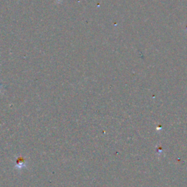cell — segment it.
I'll return each instance as SVG.
<instances>
[{"instance_id": "obj_1", "label": "cell", "mask_w": 187, "mask_h": 187, "mask_svg": "<svg viewBox=\"0 0 187 187\" xmlns=\"http://www.w3.org/2000/svg\"><path fill=\"white\" fill-rule=\"evenodd\" d=\"M15 166L18 168L23 167V166H25V159H23L22 157H18L16 159V164Z\"/></svg>"}]
</instances>
